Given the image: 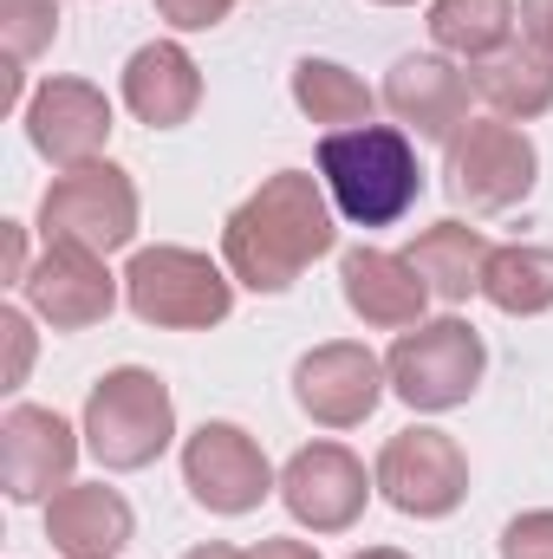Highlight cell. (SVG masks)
Masks as SVG:
<instances>
[{"label": "cell", "mask_w": 553, "mask_h": 559, "mask_svg": "<svg viewBox=\"0 0 553 559\" xmlns=\"http://www.w3.org/2000/svg\"><path fill=\"white\" fill-rule=\"evenodd\" d=\"M332 248H339V209H332L326 182L306 169H274L222 228L228 274L255 293H286Z\"/></svg>", "instance_id": "cell-1"}, {"label": "cell", "mask_w": 553, "mask_h": 559, "mask_svg": "<svg viewBox=\"0 0 553 559\" xmlns=\"http://www.w3.org/2000/svg\"><path fill=\"white\" fill-rule=\"evenodd\" d=\"M319 182L332 209L358 228H391L416 195L423 169L404 124H358V131H326L319 143Z\"/></svg>", "instance_id": "cell-2"}, {"label": "cell", "mask_w": 553, "mask_h": 559, "mask_svg": "<svg viewBox=\"0 0 553 559\" xmlns=\"http://www.w3.org/2000/svg\"><path fill=\"white\" fill-rule=\"evenodd\" d=\"M85 449L105 462V468H118V475H131V468H150L169 442H176V397H169V384L156 378V371H143V365H118V371H105L98 384H92V397H85Z\"/></svg>", "instance_id": "cell-3"}, {"label": "cell", "mask_w": 553, "mask_h": 559, "mask_svg": "<svg viewBox=\"0 0 553 559\" xmlns=\"http://www.w3.org/2000/svg\"><path fill=\"white\" fill-rule=\"evenodd\" d=\"M125 306L156 332H209L235 306V274L196 248H138L125 267Z\"/></svg>", "instance_id": "cell-4"}, {"label": "cell", "mask_w": 553, "mask_h": 559, "mask_svg": "<svg viewBox=\"0 0 553 559\" xmlns=\"http://www.w3.org/2000/svg\"><path fill=\"white\" fill-rule=\"evenodd\" d=\"M443 176H449V195L469 215H502V209H515V202L534 195L541 150H534V138L521 124H508V118H469L449 138Z\"/></svg>", "instance_id": "cell-5"}, {"label": "cell", "mask_w": 553, "mask_h": 559, "mask_svg": "<svg viewBox=\"0 0 553 559\" xmlns=\"http://www.w3.org/2000/svg\"><path fill=\"white\" fill-rule=\"evenodd\" d=\"M482 365H489L482 332H475L469 319H456V312L398 332V345H391V358H385L391 391H398L411 411H456V404H469L475 384H482Z\"/></svg>", "instance_id": "cell-6"}, {"label": "cell", "mask_w": 553, "mask_h": 559, "mask_svg": "<svg viewBox=\"0 0 553 559\" xmlns=\"http://www.w3.org/2000/svg\"><path fill=\"white\" fill-rule=\"evenodd\" d=\"M39 235L46 241H79L92 254L131 248L138 241V182L118 163L59 169L52 189L39 195Z\"/></svg>", "instance_id": "cell-7"}, {"label": "cell", "mask_w": 553, "mask_h": 559, "mask_svg": "<svg viewBox=\"0 0 553 559\" xmlns=\"http://www.w3.org/2000/svg\"><path fill=\"white\" fill-rule=\"evenodd\" d=\"M378 495L411 521H443L469 495V455L456 449L449 429L411 423L378 449Z\"/></svg>", "instance_id": "cell-8"}, {"label": "cell", "mask_w": 553, "mask_h": 559, "mask_svg": "<svg viewBox=\"0 0 553 559\" xmlns=\"http://www.w3.org/2000/svg\"><path fill=\"white\" fill-rule=\"evenodd\" d=\"M183 481H189L196 508H209V514H255L280 488L261 442L242 423H202L183 442Z\"/></svg>", "instance_id": "cell-9"}, {"label": "cell", "mask_w": 553, "mask_h": 559, "mask_svg": "<svg viewBox=\"0 0 553 559\" xmlns=\"http://www.w3.org/2000/svg\"><path fill=\"white\" fill-rule=\"evenodd\" d=\"M391 371L372 345L358 338H332V345H313L299 365H293V404L319 429H358V423L378 411Z\"/></svg>", "instance_id": "cell-10"}, {"label": "cell", "mask_w": 553, "mask_h": 559, "mask_svg": "<svg viewBox=\"0 0 553 559\" xmlns=\"http://www.w3.org/2000/svg\"><path fill=\"white\" fill-rule=\"evenodd\" d=\"M378 475H365V462L345 449V442H306L286 468H280V501L299 527L313 534H345L365 501H372Z\"/></svg>", "instance_id": "cell-11"}, {"label": "cell", "mask_w": 553, "mask_h": 559, "mask_svg": "<svg viewBox=\"0 0 553 559\" xmlns=\"http://www.w3.org/2000/svg\"><path fill=\"white\" fill-rule=\"evenodd\" d=\"M26 306L52 325V332H85V325H105L111 306H118V280L105 267V254L79 248V241H46V254L33 261L26 274Z\"/></svg>", "instance_id": "cell-12"}, {"label": "cell", "mask_w": 553, "mask_h": 559, "mask_svg": "<svg viewBox=\"0 0 553 559\" xmlns=\"http://www.w3.org/2000/svg\"><path fill=\"white\" fill-rule=\"evenodd\" d=\"M79 436L46 404H13L0 417V488L7 501H52L72 481Z\"/></svg>", "instance_id": "cell-13"}, {"label": "cell", "mask_w": 553, "mask_h": 559, "mask_svg": "<svg viewBox=\"0 0 553 559\" xmlns=\"http://www.w3.org/2000/svg\"><path fill=\"white\" fill-rule=\"evenodd\" d=\"M26 138L52 169L98 163V150L111 143V98L85 79H46L26 98Z\"/></svg>", "instance_id": "cell-14"}, {"label": "cell", "mask_w": 553, "mask_h": 559, "mask_svg": "<svg viewBox=\"0 0 553 559\" xmlns=\"http://www.w3.org/2000/svg\"><path fill=\"white\" fill-rule=\"evenodd\" d=\"M469 72L449 59V52H411L391 66L385 79V105L391 118L423 143H449L462 124H469Z\"/></svg>", "instance_id": "cell-15"}, {"label": "cell", "mask_w": 553, "mask_h": 559, "mask_svg": "<svg viewBox=\"0 0 553 559\" xmlns=\"http://www.w3.org/2000/svg\"><path fill=\"white\" fill-rule=\"evenodd\" d=\"M131 534H138V514L105 481H66L46 501V540L66 559H118Z\"/></svg>", "instance_id": "cell-16"}, {"label": "cell", "mask_w": 553, "mask_h": 559, "mask_svg": "<svg viewBox=\"0 0 553 559\" xmlns=\"http://www.w3.org/2000/svg\"><path fill=\"white\" fill-rule=\"evenodd\" d=\"M339 286H345V306L378 325V332H411L423 325V306H430V286L416 280V267L404 254H385V248H352L339 261Z\"/></svg>", "instance_id": "cell-17"}, {"label": "cell", "mask_w": 553, "mask_h": 559, "mask_svg": "<svg viewBox=\"0 0 553 559\" xmlns=\"http://www.w3.org/2000/svg\"><path fill=\"white\" fill-rule=\"evenodd\" d=\"M125 105H131V118L150 124V131L189 124L196 105H202V72H196V59H189L176 39L138 46L131 66H125Z\"/></svg>", "instance_id": "cell-18"}, {"label": "cell", "mask_w": 553, "mask_h": 559, "mask_svg": "<svg viewBox=\"0 0 553 559\" xmlns=\"http://www.w3.org/2000/svg\"><path fill=\"white\" fill-rule=\"evenodd\" d=\"M489 254H495L489 235L469 228V222H436V228H423L411 248H404V261L416 267V280H423L430 299H443V306H462L469 293H482Z\"/></svg>", "instance_id": "cell-19"}, {"label": "cell", "mask_w": 553, "mask_h": 559, "mask_svg": "<svg viewBox=\"0 0 553 559\" xmlns=\"http://www.w3.org/2000/svg\"><path fill=\"white\" fill-rule=\"evenodd\" d=\"M469 79H475V92L489 98V111L508 118V124H528V118L553 111V52L528 46V39H515V46H502L495 59L469 66Z\"/></svg>", "instance_id": "cell-20"}, {"label": "cell", "mask_w": 553, "mask_h": 559, "mask_svg": "<svg viewBox=\"0 0 553 559\" xmlns=\"http://www.w3.org/2000/svg\"><path fill=\"white\" fill-rule=\"evenodd\" d=\"M515 20H521L515 0H436L430 7V39H436V52L482 66L502 46H515Z\"/></svg>", "instance_id": "cell-21"}, {"label": "cell", "mask_w": 553, "mask_h": 559, "mask_svg": "<svg viewBox=\"0 0 553 559\" xmlns=\"http://www.w3.org/2000/svg\"><path fill=\"white\" fill-rule=\"evenodd\" d=\"M293 105L313 118V124H326V131H358V124H372V85L358 79V72H345L339 59H299L293 66Z\"/></svg>", "instance_id": "cell-22"}, {"label": "cell", "mask_w": 553, "mask_h": 559, "mask_svg": "<svg viewBox=\"0 0 553 559\" xmlns=\"http://www.w3.org/2000/svg\"><path fill=\"white\" fill-rule=\"evenodd\" d=\"M482 299L508 319H534L553 306V248L534 241H515V248H495L489 254V274H482Z\"/></svg>", "instance_id": "cell-23"}, {"label": "cell", "mask_w": 553, "mask_h": 559, "mask_svg": "<svg viewBox=\"0 0 553 559\" xmlns=\"http://www.w3.org/2000/svg\"><path fill=\"white\" fill-rule=\"evenodd\" d=\"M59 0H0V46H7V105H20V72L52 52Z\"/></svg>", "instance_id": "cell-24"}, {"label": "cell", "mask_w": 553, "mask_h": 559, "mask_svg": "<svg viewBox=\"0 0 553 559\" xmlns=\"http://www.w3.org/2000/svg\"><path fill=\"white\" fill-rule=\"evenodd\" d=\"M502 559H553V508L515 514L502 527Z\"/></svg>", "instance_id": "cell-25"}, {"label": "cell", "mask_w": 553, "mask_h": 559, "mask_svg": "<svg viewBox=\"0 0 553 559\" xmlns=\"http://www.w3.org/2000/svg\"><path fill=\"white\" fill-rule=\"evenodd\" d=\"M156 7V20H169L176 33H209V26H222L228 13H235V0H150Z\"/></svg>", "instance_id": "cell-26"}, {"label": "cell", "mask_w": 553, "mask_h": 559, "mask_svg": "<svg viewBox=\"0 0 553 559\" xmlns=\"http://www.w3.org/2000/svg\"><path fill=\"white\" fill-rule=\"evenodd\" d=\"M0 338H7V391H20L26 384V365H33V325H26L20 306L0 312Z\"/></svg>", "instance_id": "cell-27"}, {"label": "cell", "mask_w": 553, "mask_h": 559, "mask_svg": "<svg viewBox=\"0 0 553 559\" xmlns=\"http://www.w3.org/2000/svg\"><path fill=\"white\" fill-rule=\"evenodd\" d=\"M515 13H521V39L541 46V52H553V0H521Z\"/></svg>", "instance_id": "cell-28"}, {"label": "cell", "mask_w": 553, "mask_h": 559, "mask_svg": "<svg viewBox=\"0 0 553 559\" xmlns=\"http://www.w3.org/2000/svg\"><path fill=\"white\" fill-rule=\"evenodd\" d=\"M248 559H319V554H313L306 540H261Z\"/></svg>", "instance_id": "cell-29"}, {"label": "cell", "mask_w": 553, "mask_h": 559, "mask_svg": "<svg viewBox=\"0 0 553 559\" xmlns=\"http://www.w3.org/2000/svg\"><path fill=\"white\" fill-rule=\"evenodd\" d=\"M183 559H248V554L228 547V540H209V547H196V554H183Z\"/></svg>", "instance_id": "cell-30"}, {"label": "cell", "mask_w": 553, "mask_h": 559, "mask_svg": "<svg viewBox=\"0 0 553 559\" xmlns=\"http://www.w3.org/2000/svg\"><path fill=\"white\" fill-rule=\"evenodd\" d=\"M352 559H411V554H398V547H365V554H352Z\"/></svg>", "instance_id": "cell-31"}, {"label": "cell", "mask_w": 553, "mask_h": 559, "mask_svg": "<svg viewBox=\"0 0 553 559\" xmlns=\"http://www.w3.org/2000/svg\"><path fill=\"white\" fill-rule=\"evenodd\" d=\"M378 7H411V0H378Z\"/></svg>", "instance_id": "cell-32"}]
</instances>
